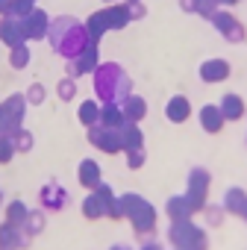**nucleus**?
<instances>
[{
    "mask_svg": "<svg viewBox=\"0 0 247 250\" xmlns=\"http://www.w3.org/2000/svg\"><path fill=\"white\" fill-rule=\"evenodd\" d=\"M24 115V100L21 97H9L0 103V118H3V133H15Z\"/></svg>",
    "mask_w": 247,
    "mask_h": 250,
    "instance_id": "obj_1",
    "label": "nucleus"
},
{
    "mask_svg": "<svg viewBox=\"0 0 247 250\" xmlns=\"http://www.w3.org/2000/svg\"><path fill=\"white\" fill-rule=\"evenodd\" d=\"M24 39H27V33H24L21 18H12V15L9 18H0V42H6L12 47H21Z\"/></svg>",
    "mask_w": 247,
    "mask_h": 250,
    "instance_id": "obj_2",
    "label": "nucleus"
},
{
    "mask_svg": "<svg viewBox=\"0 0 247 250\" xmlns=\"http://www.w3.org/2000/svg\"><path fill=\"white\" fill-rule=\"evenodd\" d=\"M21 24H24L27 39H44V33H47V18H44V12H39V9H33L27 18H21Z\"/></svg>",
    "mask_w": 247,
    "mask_h": 250,
    "instance_id": "obj_3",
    "label": "nucleus"
},
{
    "mask_svg": "<svg viewBox=\"0 0 247 250\" xmlns=\"http://www.w3.org/2000/svg\"><path fill=\"white\" fill-rule=\"evenodd\" d=\"M18 244H21V235H18L15 224H3V227H0V250H15Z\"/></svg>",
    "mask_w": 247,
    "mask_h": 250,
    "instance_id": "obj_4",
    "label": "nucleus"
},
{
    "mask_svg": "<svg viewBox=\"0 0 247 250\" xmlns=\"http://www.w3.org/2000/svg\"><path fill=\"white\" fill-rule=\"evenodd\" d=\"M215 24H218V27H221V30H224L229 39H241V27H238L232 18H226V15H218V18H215Z\"/></svg>",
    "mask_w": 247,
    "mask_h": 250,
    "instance_id": "obj_5",
    "label": "nucleus"
},
{
    "mask_svg": "<svg viewBox=\"0 0 247 250\" xmlns=\"http://www.w3.org/2000/svg\"><path fill=\"white\" fill-rule=\"evenodd\" d=\"M36 9V0H12V18H27Z\"/></svg>",
    "mask_w": 247,
    "mask_h": 250,
    "instance_id": "obj_6",
    "label": "nucleus"
},
{
    "mask_svg": "<svg viewBox=\"0 0 247 250\" xmlns=\"http://www.w3.org/2000/svg\"><path fill=\"white\" fill-rule=\"evenodd\" d=\"M9 62H12V68H24V65L30 62V50H27V44H21V47H12V56H9Z\"/></svg>",
    "mask_w": 247,
    "mask_h": 250,
    "instance_id": "obj_7",
    "label": "nucleus"
},
{
    "mask_svg": "<svg viewBox=\"0 0 247 250\" xmlns=\"http://www.w3.org/2000/svg\"><path fill=\"white\" fill-rule=\"evenodd\" d=\"M27 218H30V215H27V206H24V203H12V206H9V218H6V224H15V227H18V224L27 221Z\"/></svg>",
    "mask_w": 247,
    "mask_h": 250,
    "instance_id": "obj_8",
    "label": "nucleus"
},
{
    "mask_svg": "<svg viewBox=\"0 0 247 250\" xmlns=\"http://www.w3.org/2000/svg\"><path fill=\"white\" fill-rule=\"evenodd\" d=\"M203 77H206V80H221V77H226V65H224V62H209V65L203 68Z\"/></svg>",
    "mask_w": 247,
    "mask_h": 250,
    "instance_id": "obj_9",
    "label": "nucleus"
},
{
    "mask_svg": "<svg viewBox=\"0 0 247 250\" xmlns=\"http://www.w3.org/2000/svg\"><path fill=\"white\" fill-rule=\"evenodd\" d=\"M15 153V145H12V136H3L0 133V162H9Z\"/></svg>",
    "mask_w": 247,
    "mask_h": 250,
    "instance_id": "obj_10",
    "label": "nucleus"
},
{
    "mask_svg": "<svg viewBox=\"0 0 247 250\" xmlns=\"http://www.w3.org/2000/svg\"><path fill=\"white\" fill-rule=\"evenodd\" d=\"M12 145H15V150H30V133H24V130H15L12 133Z\"/></svg>",
    "mask_w": 247,
    "mask_h": 250,
    "instance_id": "obj_11",
    "label": "nucleus"
},
{
    "mask_svg": "<svg viewBox=\"0 0 247 250\" xmlns=\"http://www.w3.org/2000/svg\"><path fill=\"white\" fill-rule=\"evenodd\" d=\"M185 112H188V106H185L183 100H174V103H171V118H174V121H180Z\"/></svg>",
    "mask_w": 247,
    "mask_h": 250,
    "instance_id": "obj_12",
    "label": "nucleus"
},
{
    "mask_svg": "<svg viewBox=\"0 0 247 250\" xmlns=\"http://www.w3.org/2000/svg\"><path fill=\"white\" fill-rule=\"evenodd\" d=\"M41 97H44V88H41V85H30L27 100H30V103H41Z\"/></svg>",
    "mask_w": 247,
    "mask_h": 250,
    "instance_id": "obj_13",
    "label": "nucleus"
},
{
    "mask_svg": "<svg viewBox=\"0 0 247 250\" xmlns=\"http://www.w3.org/2000/svg\"><path fill=\"white\" fill-rule=\"evenodd\" d=\"M94 115H97V109H94L91 103H85V106H82V121H94Z\"/></svg>",
    "mask_w": 247,
    "mask_h": 250,
    "instance_id": "obj_14",
    "label": "nucleus"
},
{
    "mask_svg": "<svg viewBox=\"0 0 247 250\" xmlns=\"http://www.w3.org/2000/svg\"><path fill=\"white\" fill-rule=\"evenodd\" d=\"M0 15H3V18L12 15V0H0Z\"/></svg>",
    "mask_w": 247,
    "mask_h": 250,
    "instance_id": "obj_15",
    "label": "nucleus"
},
{
    "mask_svg": "<svg viewBox=\"0 0 247 250\" xmlns=\"http://www.w3.org/2000/svg\"><path fill=\"white\" fill-rule=\"evenodd\" d=\"M59 94H62V97L68 100V97L74 94V85H71V83H62V85H59Z\"/></svg>",
    "mask_w": 247,
    "mask_h": 250,
    "instance_id": "obj_16",
    "label": "nucleus"
}]
</instances>
